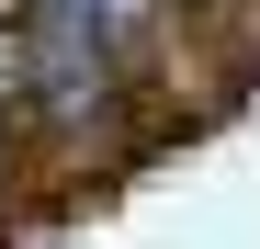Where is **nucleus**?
<instances>
[{
	"label": "nucleus",
	"instance_id": "nucleus-1",
	"mask_svg": "<svg viewBox=\"0 0 260 249\" xmlns=\"http://www.w3.org/2000/svg\"><path fill=\"white\" fill-rule=\"evenodd\" d=\"M102 12H136V0H102Z\"/></svg>",
	"mask_w": 260,
	"mask_h": 249
}]
</instances>
